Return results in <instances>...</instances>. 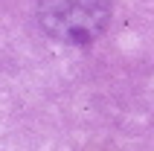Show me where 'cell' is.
Segmentation results:
<instances>
[{
    "instance_id": "obj_1",
    "label": "cell",
    "mask_w": 154,
    "mask_h": 151,
    "mask_svg": "<svg viewBox=\"0 0 154 151\" xmlns=\"http://www.w3.org/2000/svg\"><path fill=\"white\" fill-rule=\"evenodd\" d=\"M111 17L108 0H41L44 29L67 44L93 41Z\"/></svg>"
}]
</instances>
